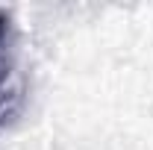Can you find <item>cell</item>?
Returning a JSON list of instances; mask_svg holds the SVG:
<instances>
[{
  "label": "cell",
  "mask_w": 153,
  "mask_h": 150,
  "mask_svg": "<svg viewBox=\"0 0 153 150\" xmlns=\"http://www.w3.org/2000/svg\"><path fill=\"white\" fill-rule=\"evenodd\" d=\"M6 27H9V21H6V15L0 12V41L6 38Z\"/></svg>",
  "instance_id": "cell-1"
}]
</instances>
